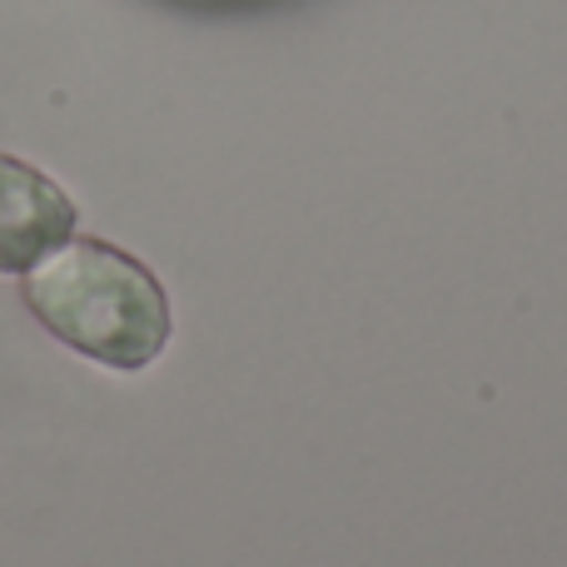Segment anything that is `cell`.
Segmentation results:
<instances>
[{
  "label": "cell",
  "instance_id": "cell-1",
  "mask_svg": "<svg viewBox=\"0 0 567 567\" xmlns=\"http://www.w3.org/2000/svg\"><path fill=\"white\" fill-rule=\"evenodd\" d=\"M25 303L65 349L135 373L165 353L169 299L135 255L105 239H70L25 275Z\"/></svg>",
  "mask_w": 567,
  "mask_h": 567
},
{
  "label": "cell",
  "instance_id": "cell-2",
  "mask_svg": "<svg viewBox=\"0 0 567 567\" xmlns=\"http://www.w3.org/2000/svg\"><path fill=\"white\" fill-rule=\"evenodd\" d=\"M75 199L16 155H0V275H30L75 239Z\"/></svg>",
  "mask_w": 567,
  "mask_h": 567
}]
</instances>
